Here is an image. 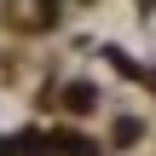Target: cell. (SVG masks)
<instances>
[{
  "instance_id": "6da1fadb",
  "label": "cell",
  "mask_w": 156,
  "mask_h": 156,
  "mask_svg": "<svg viewBox=\"0 0 156 156\" xmlns=\"http://www.w3.org/2000/svg\"><path fill=\"white\" fill-rule=\"evenodd\" d=\"M64 98H69V110H75V116H81V110H93V98H98V93H93V87H87V81H75V87H69V93H64Z\"/></svg>"
},
{
  "instance_id": "7a4b0ae2",
  "label": "cell",
  "mask_w": 156,
  "mask_h": 156,
  "mask_svg": "<svg viewBox=\"0 0 156 156\" xmlns=\"http://www.w3.org/2000/svg\"><path fill=\"white\" fill-rule=\"evenodd\" d=\"M139 139V122H116V145H133Z\"/></svg>"
},
{
  "instance_id": "3957f363",
  "label": "cell",
  "mask_w": 156,
  "mask_h": 156,
  "mask_svg": "<svg viewBox=\"0 0 156 156\" xmlns=\"http://www.w3.org/2000/svg\"><path fill=\"white\" fill-rule=\"evenodd\" d=\"M151 87H156V69H151Z\"/></svg>"
}]
</instances>
